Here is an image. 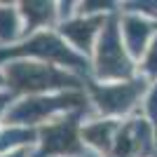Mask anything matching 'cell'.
Returning a JSON list of instances; mask_svg holds the SVG:
<instances>
[{"instance_id":"7","label":"cell","mask_w":157,"mask_h":157,"mask_svg":"<svg viewBox=\"0 0 157 157\" xmlns=\"http://www.w3.org/2000/svg\"><path fill=\"white\" fill-rule=\"evenodd\" d=\"M145 68L150 73H157V40L152 42V49L150 54H148V61H145Z\"/></svg>"},{"instance_id":"1","label":"cell","mask_w":157,"mask_h":157,"mask_svg":"<svg viewBox=\"0 0 157 157\" xmlns=\"http://www.w3.org/2000/svg\"><path fill=\"white\" fill-rule=\"evenodd\" d=\"M71 82L68 78H61L59 73L45 66H14L12 68V82L19 89H40V87H56L61 82Z\"/></svg>"},{"instance_id":"6","label":"cell","mask_w":157,"mask_h":157,"mask_svg":"<svg viewBox=\"0 0 157 157\" xmlns=\"http://www.w3.org/2000/svg\"><path fill=\"white\" fill-rule=\"evenodd\" d=\"M14 33V17L12 12H7V10H0V35H12Z\"/></svg>"},{"instance_id":"3","label":"cell","mask_w":157,"mask_h":157,"mask_svg":"<svg viewBox=\"0 0 157 157\" xmlns=\"http://www.w3.org/2000/svg\"><path fill=\"white\" fill-rule=\"evenodd\" d=\"M148 129H145L143 122L134 120L131 124H127V129L120 134L117 138V150L120 155H141L143 145L148 143Z\"/></svg>"},{"instance_id":"5","label":"cell","mask_w":157,"mask_h":157,"mask_svg":"<svg viewBox=\"0 0 157 157\" xmlns=\"http://www.w3.org/2000/svg\"><path fill=\"white\" fill-rule=\"evenodd\" d=\"M98 101H101V108L105 110H122L134 101L136 96V87H113V89H103V92H96Z\"/></svg>"},{"instance_id":"8","label":"cell","mask_w":157,"mask_h":157,"mask_svg":"<svg viewBox=\"0 0 157 157\" xmlns=\"http://www.w3.org/2000/svg\"><path fill=\"white\" fill-rule=\"evenodd\" d=\"M12 157H24V155H21V152H19V155H12Z\"/></svg>"},{"instance_id":"4","label":"cell","mask_w":157,"mask_h":157,"mask_svg":"<svg viewBox=\"0 0 157 157\" xmlns=\"http://www.w3.org/2000/svg\"><path fill=\"white\" fill-rule=\"evenodd\" d=\"M45 150H75V136H73V122H61L45 131Z\"/></svg>"},{"instance_id":"2","label":"cell","mask_w":157,"mask_h":157,"mask_svg":"<svg viewBox=\"0 0 157 157\" xmlns=\"http://www.w3.org/2000/svg\"><path fill=\"white\" fill-rule=\"evenodd\" d=\"M98 71L101 75H124L129 71L124 56H122V47H120V38L115 26H110L103 33V40H101V54H98Z\"/></svg>"},{"instance_id":"9","label":"cell","mask_w":157,"mask_h":157,"mask_svg":"<svg viewBox=\"0 0 157 157\" xmlns=\"http://www.w3.org/2000/svg\"><path fill=\"white\" fill-rule=\"evenodd\" d=\"M2 101H5V98H0V105H2Z\"/></svg>"}]
</instances>
